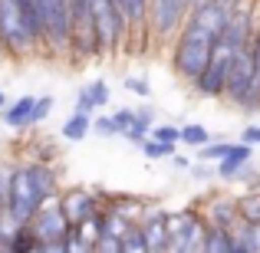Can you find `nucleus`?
<instances>
[{
	"label": "nucleus",
	"instance_id": "obj_1",
	"mask_svg": "<svg viewBox=\"0 0 260 253\" xmlns=\"http://www.w3.org/2000/svg\"><path fill=\"white\" fill-rule=\"evenodd\" d=\"M56 174L53 168H46L43 161H30V165H20L10 171V181H7V214L17 224H26L33 217V210L46 201V197L56 194Z\"/></svg>",
	"mask_w": 260,
	"mask_h": 253
},
{
	"label": "nucleus",
	"instance_id": "obj_2",
	"mask_svg": "<svg viewBox=\"0 0 260 253\" xmlns=\"http://www.w3.org/2000/svg\"><path fill=\"white\" fill-rule=\"evenodd\" d=\"M0 46H4V56H13V59H23L30 53L43 50L20 0H0Z\"/></svg>",
	"mask_w": 260,
	"mask_h": 253
},
{
	"label": "nucleus",
	"instance_id": "obj_3",
	"mask_svg": "<svg viewBox=\"0 0 260 253\" xmlns=\"http://www.w3.org/2000/svg\"><path fill=\"white\" fill-rule=\"evenodd\" d=\"M89 20H92V33H95V46L99 53H115L122 43L128 40V23L119 13V7L112 0H89Z\"/></svg>",
	"mask_w": 260,
	"mask_h": 253
},
{
	"label": "nucleus",
	"instance_id": "obj_4",
	"mask_svg": "<svg viewBox=\"0 0 260 253\" xmlns=\"http://www.w3.org/2000/svg\"><path fill=\"white\" fill-rule=\"evenodd\" d=\"M33 10L43 26V50L53 56H66L70 53V7L66 0H30Z\"/></svg>",
	"mask_w": 260,
	"mask_h": 253
},
{
	"label": "nucleus",
	"instance_id": "obj_5",
	"mask_svg": "<svg viewBox=\"0 0 260 253\" xmlns=\"http://www.w3.org/2000/svg\"><path fill=\"white\" fill-rule=\"evenodd\" d=\"M26 224H30V230L37 234L40 250L63 253V237H66V230H70V221H66V217H63V210H59L56 194H53V197H46V201L40 204L37 210H33V217H30Z\"/></svg>",
	"mask_w": 260,
	"mask_h": 253
},
{
	"label": "nucleus",
	"instance_id": "obj_6",
	"mask_svg": "<svg viewBox=\"0 0 260 253\" xmlns=\"http://www.w3.org/2000/svg\"><path fill=\"white\" fill-rule=\"evenodd\" d=\"M204 217L198 210H178L168 214V247L165 253H201L204 240Z\"/></svg>",
	"mask_w": 260,
	"mask_h": 253
},
{
	"label": "nucleus",
	"instance_id": "obj_7",
	"mask_svg": "<svg viewBox=\"0 0 260 253\" xmlns=\"http://www.w3.org/2000/svg\"><path fill=\"white\" fill-rule=\"evenodd\" d=\"M231 56H234V50H231L228 43H221V40H214L208 63H204V69L198 73V79L191 83V89H194L198 95H208V99H221V92H224V76H228Z\"/></svg>",
	"mask_w": 260,
	"mask_h": 253
},
{
	"label": "nucleus",
	"instance_id": "obj_8",
	"mask_svg": "<svg viewBox=\"0 0 260 253\" xmlns=\"http://www.w3.org/2000/svg\"><path fill=\"white\" fill-rule=\"evenodd\" d=\"M188 7L181 0H148V10H145V30L155 33L158 40H172L181 26Z\"/></svg>",
	"mask_w": 260,
	"mask_h": 253
},
{
	"label": "nucleus",
	"instance_id": "obj_9",
	"mask_svg": "<svg viewBox=\"0 0 260 253\" xmlns=\"http://www.w3.org/2000/svg\"><path fill=\"white\" fill-rule=\"evenodd\" d=\"M250 73H254V56H250V43H247V46H241V50H234V56H231L221 99H228V102L237 105V102L244 99V92H247V86H250Z\"/></svg>",
	"mask_w": 260,
	"mask_h": 253
},
{
	"label": "nucleus",
	"instance_id": "obj_10",
	"mask_svg": "<svg viewBox=\"0 0 260 253\" xmlns=\"http://www.w3.org/2000/svg\"><path fill=\"white\" fill-rule=\"evenodd\" d=\"M139 230L145 240V253H165L168 247V210H145L139 217Z\"/></svg>",
	"mask_w": 260,
	"mask_h": 253
},
{
	"label": "nucleus",
	"instance_id": "obj_11",
	"mask_svg": "<svg viewBox=\"0 0 260 253\" xmlns=\"http://www.w3.org/2000/svg\"><path fill=\"white\" fill-rule=\"evenodd\" d=\"M56 201H59V210H63V217L70 224H79L83 217H89V214L99 210L95 194H92V191H86V188H73V191H66V194H59Z\"/></svg>",
	"mask_w": 260,
	"mask_h": 253
},
{
	"label": "nucleus",
	"instance_id": "obj_12",
	"mask_svg": "<svg viewBox=\"0 0 260 253\" xmlns=\"http://www.w3.org/2000/svg\"><path fill=\"white\" fill-rule=\"evenodd\" d=\"M241 221V214H237V201H231V197H211L208 207H204V224H214V227H234V224Z\"/></svg>",
	"mask_w": 260,
	"mask_h": 253
},
{
	"label": "nucleus",
	"instance_id": "obj_13",
	"mask_svg": "<svg viewBox=\"0 0 260 253\" xmlns=\"http://www.w3.org/2000/svg\"><path fill=\"white\" fill-rule=\"evenodd\" d=\"M102 105H109V83L106 79H92V83H86L83 89H79L76 95V109L79 112H99Z\"/></svg>",
	"mask_w": 260,
	"mask_h": 253
},
{
	"label": "nucleus",
	"instance_id": "obj_14",
	"mask_svg": "<svg viewBox=\"0 0 260 253\" xmlns=\"http://www.w3.org/2000/svg\"><path fill=\"white\" fill-rule=\"evenodd\" d=\"M250 155H254V148L247 145V141H241V145H231V152L224 155L221 161H217V174L224 177V181H231V177H237L244 168H247Z\"/></svg>",
	"mask_w": 260,
	"mask_h": 253
},
{
	"label": "nucleus",
	"instance_id": "obj_15",
	"mask_svg": "<svg viewBox=\"0 0 260 253\" xmlns=\"http://www.w3.org/2000/svg\"><path fill=\"white\" fill-rule=\"evenodd\" d=\"M201 253H234V234L228 227H204V240H201Z\"/></svg>",
	"mask_w": 260,
	"mask_h": 253
},
{
	"label": "nucleus",
	"instance_id": "obj_16",
	"mask_svg": "<svg viewBox=\"0 0 260 253\" xmlns=\"http://www.w3.org/2000/svg\"><path fill=\"white\" fill-rule=\"evenodd\" d=\"M33 99H37V95H20L17 102H10V105L0 109V112H4V122H7V125H10V128H26V125H30Z\"/></svg>",
	"mask_w": 260,
	"mask_h": 253
},
{
	"label": "nucleus",
	"instance_id": "obj_17",
	"mask_svg": "<svg viewBox=\"0 0 260 253\" xmlns=\"http://www.w3.org/2000/svg\"><path fill=\"white\" fill-rule=\"evenodd\" d=\"M119 7V13L125 17L128 30H142L145 26V10H148V0H112Z\"/></svg>",
	"mask_w": 260,
	"mask_h": 253
},
{
	"label": "nucleus",
	"instance_id": "obj_18",
	"mask_svg": "<svg viewBox=\"0 0 260 253\" xmlns=\"http://www.w3.org/2000/svg\"><path fill=\"white\" fill-rule=\"evenodd\" d=\"M89 125H92V115H89V112H79V109H76V112H73L70 119L63 122V132H59V135H63L66 141H83L86 135H89Z\"/></svg>",
	"mask_w": 260,
	"mask_h": 253
},
{
	"label": "nucleus",
	"instance_id": "obj_19",
	"mask_svg": "<svg viewBox=\"0 0 260 253\" xmlns=\"http://www.w3.org/2000/svg\"><path fill=\"white\" fill-rule=\"evenodd\" d=\"M33 250H40L37 234L30 230V224H17L10 243H7V253H33Z\"/></svg>",
	"mask_w": 260,
	"mask_h": 253
},
{
	"label": "nucleus",
	"instance_id": "obj_20",
	"mask_svg": "<svg viewBox=\"0 0 260 253\" xmlns=\"http://www.w3.org/2000/svg\"><path fill=\"white\" fill-rule=\"evenodd\" d=\"M122 253H145V240H142V230L139 221H128V227L122 230Z\"/></svg>",
	"mask_w": 260,
	"mask_h": 253
},
{
	"label": "nucleus",
	"instance_id": "obj_21",
	"mask_svg": "<svg viewBox=\"0 0 260 253\" xmlns=\"http://www.w3.org/2000/svg\"><path fill=\"white\" fill-rule=\"evenodd\" d=\"M178 141H184V145H194V148H201L204 141H211V132L204 125H181V132H178Z\"/></svg>",
	"mask_w": 260,
	"mask_h": 253
},
{
	"label": "nucleus",
	"instance_id": "obj_22",
	"mask_svg": "<svg viewBox=\"0 0 260 253\" xmlns=\"http://www.w3.org/2000/svg\"><path fill=\"white\" fill-rule=\"evenodd\" d=\"M142 152H145V158H168V155H175V145H168V141H158V138H148V135H145V138H142Z\"/></svg>",
	"mask_w": 260,
	"mask_h": 253
},
{
	"label": "nucleus",
	"instance_id": "obj_23",
	"mask_svg": "<svg viewBox=\"0 0 260 253\" xmlns=\"http://www.w3.org/2000/svg\"><path fill=\"white\" fill-rule=\"evenodd\" d=\"M237 214L241 221H260V194H244L237 201Z\"/></svg>",
	"mask_w": 260,
	"mask_h": 253
},
{
	"label": "nucleus",
	"instance_id": "obj_24",
	"mask_svg": "<svg viewBox=\"0 0 260 253\" xmlns=\"http://www.w3.org/2000/svg\"><path fill=\"white\" fill-rule=\"evenodd\" d=\"M89 132L102 135V138H112V135H119V128H115L112 115H95V119H92V125H89Z\"/></svg>",
	"mask_w": 260,
	"mask_h": 253
},
{
	"label": "nucleus",
	"instance_id": "obj_25",
	"mask_svg": "<svg viewBox=\"0 0 260 253\" xmlns=\"http://www.w3.org/2000/svg\"><path fill=\"white\" fill-rule=\"evenodd\" d=\"M50 112H53V95H40V99H33V115H30V125H40V122H43Z\"/></svg>",
	"mask_w": 260,
	"mask_h": 253
},
{
	"label": "nucleus",
	"instance_id": "obj_26",
	"mask_svg": "<svg viewBox=\"0 0 260 253\" xmlns=\"http://www.w3.org/2000/svg\"><path fill=\"white\" fill-rule=\"evenodd\" d=\"M178 125H152L148 128V138H158V141H168V145H178Z\"/></svg>",
	"mask_w": 260,
	"mask_h": 253
},
{
	"label": "nucleus",
	"instance_id": "obj_27",
	"mask_svg": "<svg viewBox=\"0 0 260 253\" xmlns=\"http://www.w3.org/2000/svg\"><path fill=\"white\" fill-rule=\"evenodd\" d=\"M112 122H115V128H119V135L128 132V128L135 125V109H119V112L112 115Z\"/></svg>",
	"mask_w": 260,
	"mask_h": 253
},
{
	"label": "nucleus",
	"instance_id": "obj_28",
	"mask_svg": "<svg viewBox=\"0 0 260 253\" xmlns=\"http://www.w3.org/2000/svg\"><path fill=\"white\" fill-rule=\"evenodd\" d=\"M122 83H125V89H128V92L142 95V99H148V95H152V86H148L145 79H139V76H125Z\"/></svg>",
	"mask_w": 260,
	"mask_h": 253
},
{
	"label": "nucleus",
	"instance_id": "obj_29",
	"mask_svg": "<svg viewBox=\"0 0 260 253\" xmlns=\"http://www.w3.org/2000/svg\"><path fill=\"white\" fill-rule=\"evenodd\" d=\"M244 141H247L250 148H260V128L257 125H247V128H244Z\"/></svg>",
	"mask_w": 260,
	"mask_h": 253
},
{
	"label": "nucleus",
	"instance_id": "obj_30",
	"mask_svg": "<svg viewBox=\"0 0 260 253\" xmlns=\"http://www.w3.org/2000/svg\"><path fill=\"white\" fill-rule=\"evenodd\" d=\"M201 4H211V0H191L188 7H201Z\"/></svg>",
	"mask_w": 260,
	"mask_h": 253
},
{
	"label": "nucleus",
	"instance_id": "obj_31",
	"mask_svg": "<svg viewBox=\"0 0 260 253\" xmlns=\"http://www.w3.org/2000/svg\"><path fill=\"white\" fill-rule=\"evenodd\" d=\"M4 105H7V95H4V92H0V109H4Z\"/></svg>",
	"mask_w": 260,
	"mask_h": 253
},
{
	"label": "nucleus",
	"instance_id": "obj_32",
	"mask_svg": "<svg viewBox=\"0 0 260 253\" xmlns=\"http://www.w3.org/2000/svg\"><path fill=\"white\" fill-rule=\"evenodd\" d=\"M181 4H184V7H188V4H191V0H181Z\"/></svg>",
	"mask_w": 260,
	"mask_h": 253
}]
</instances>
